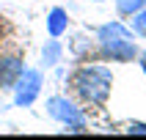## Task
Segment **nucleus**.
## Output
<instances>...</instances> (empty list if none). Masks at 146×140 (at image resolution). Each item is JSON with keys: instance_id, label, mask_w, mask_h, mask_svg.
Segmentation results:
<instances>
[{"instance_id": "nucleus-3", "label": "nucleus", "mask_w": 146, "mask_h": 140, "mask_svg": "<svg viewBox=\"0 0 146 140\" xmlns=\"http://www.w3.org/2000/svg\"><path fill=\"white\" fill-rule=\"evenodd\" d=\"M44 107H47V115L52 118V121H58L61 126H66L69 132H83V126H86V115H83V110L74 102H69L66 96H50L47 102H44Z\"/></svg>"}, {"instance_id": "nucleus-12", "label": "nucleus", "mask_w": 146, "mask_h": 140, "mask_svg": "<svg viewBox=\"0 0 146 140\" xmlns=\"http://www.w3.org/2000/svg\"><path fill=\"white\" fill-rule=\"evenodd\" d=\"M94 3H105V0H94Z\"/></svg>"}, {"instance_id": "nucleus-4", "label": "nucleus", "mask_w": 146, "mask_h": 140, "mask_svg": "<svg viewBox=\"0 0 146 140\" xmlns=\"http://www.w3.org/2000/svg\"><path fill=\"white\" fill-rule=\"evenodd\" d=\"M41 85H44L41 72H39V69H28V66H25L22 74L17 77L14 88H11V91H14V105H17V107H31L33 102L39 99Z\"/></svg>"}, {"instance_id": "nucleus-10", "label": "nucleus", "mask_w": 146, "mask_h": 140, "mask_svg": "<svg viewBox=\"0 0 146 140\" xmlns=\"http://www.w3.org/2000/svg\"><path fill=\"white\" fill-rule=\"evenodd\" d=\"M130 135H146V124H130Z\"/></svg>"}, {"instance_id": "nucleus-6", "label": "nucleus", "mask_w": 146, "mask_h": 140, "mask_svg": "<svg viewBox=\"0 0 146 140\" xmlns=\"http://www.w3.org/2000/svg\"><path fill=\"white\" fill-rule=\"evenodd\" d=\"M66 28H69V14H66V8L55 6V8H50V14H47V33L50 36H64Z\"/></svg>"}, {"instance_id": "nucleus-13", "label": "nucleus", "mask_w": 146, "mask_h": 140, "mask_svg": "<svg viewBox=\"0 0 146 140\" xmlns=\"http://www.w3.org/2000/svg\"><path fill=\"white\" fill-rule=\"evenodd\" d=\"M0 39H3V28H0Z\"/></svg>"}, {"instance_id": "nucleus-8", "label": "nucleus", "mask_w": 146, "mask_h": 140, "mask_svg": "<svg viewBox=\"0 0 146 140\" xmlns=\"http://www.w3.org/2000/svg\"><path fill=\"white\" fill-rule=\"evenodd\" d=\"M146 6V0H116V8H119V14L121 16H132L135 11Z\"/></svg>"}, {"instance_id": "nucleus-9", "label": "nucleus", "mask_w": 146, "mask_h": 140, "mask_svg": "<svg viewBox=\"0 0 146 140\" xmlns=\"http://www.w3.org/2000/svg\"><path fill=\"white\" fill-rule=\"evenodd\" d=\"M132 33L146 39V6L141 8V11H135V14H132Z\"/></svg>"}, {"instance_id": "nucleus-5", "label": "nucleus", "mask_w": 146, "mask_h": 140, "mask_svg": "<svg viewBox=\"0 0 146 140\" xmlns=\"http://www.w3.org/2000/svg\"><path fill=\"white\" fill-rule=\"evenodd\" d=\"M22 58H17V55H3L0 58V88L3 91H11L14 88V82L17 77L22 74Z\"/></svg>"}, {"instance_id": "nucleus-1", "label": "nucleus", "mask_w": 146, "mask_h": 140, "mask_svg": "<svg viewBox=\"0 0 146 140\" xmlns=\"http://www.w3.org/2000/svg\"><path fill=\"white\" fill-rule=\"evenodd\" d=\"M97 44L102 49V55L110 58V60H119V63H127L138 55V44H135V33H132L130 25L119 22H105L97 30Z\"/></svg>"}, {"instance_id": "nucleus-2", "label": "nucleus", "mask_w": 146, "mask_h": 140, "mask_svg": "<svg viewBox=\"0 0 146 140\" xmlns=\"http://www.w3.org/2000/svg\"><path fill=\"white\" fill-rule=\"evenodd\" d=\"M74 88L83 102L88 105H105L113 88V74L108 66H83L74 72Z\"/></svg>"}, {"instance_id": "nucleus-7", "label": "nucleus", "mask_w": 146, "mask_h": 140, "mask_svg": "<svg viewBox=\"0 0 146 140\" xmlns=\"http://www.w3.org/2000/svg\"><path fill=\"white\" fill-rule=\"evenodd\" d=\"M61 55H64L61 41H58L55 36H50V41H44V47H41V63H44V69L58 66V63H61Z\"/></svg>"}, {"instance_id": "nucleus-11", "label": "nucleus", "mask_w": 146, "mask_h": 140, "mask_svg": "<svg viewBox=\"0 0 146 140\" xmlns=\"http://www.w3.org/2000/svg\"><path fill=\"white\" fill-rule=\"evenodd\" d=\"M138 58H141V69L146 72V49H143V52H138Z\"/></svg>"}]
</instances>
